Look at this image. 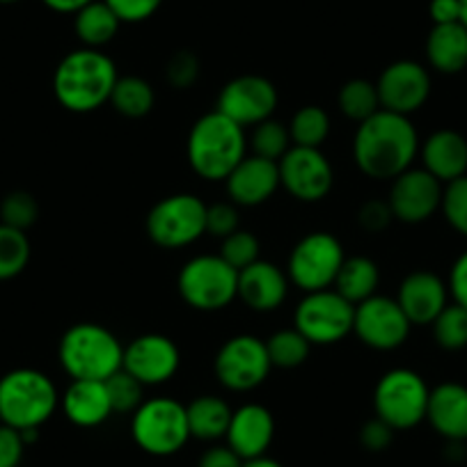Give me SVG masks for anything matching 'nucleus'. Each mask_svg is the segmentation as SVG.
Wrapping results in <instances>:
<instances>
[{
  "label": "nucleus",
  "mask_w": 467,
  "mask_h": 467,
  "mask_svg": "<svg viewBox=\"0 0 467 467\" xmlns=\"http://www.w3.org/2000/svg\"><path fill=\"white\" fill-rule=\"evenodd\" d=\"M420 154V136L410 117L380 108L358 124L353 136V161L358 170L376 182H392L412 168Z\"/></svg>",
  "instance_id": "nucleus-1"
},
{
  "label": "nucleus",
  "mask_w": 467,
  "mask_h": 467,
  "mask_svg": "<svg viewBox=\"0 0 467 467\" xmlns=\"http://www.w3.org/2000/svg\"><path fill=\"white\" fill-rule=\"evenodd\" d=\"M117 67L110 56L97 48H76L67 53L53 74V94L65 110L88 115L110 101Z\"/></svg>",
  "instance_id": "nucleus-2"
},
{
  "label": "nucleus",
  "mask_w": 467,
  "mask_h": 467,
  "mask_svg": "<svg viewBox=\"0 0 467 467\" xmlns=\"http://www.w3.org/2000/svg\"><path fill=\"white\" fill-rule=\"evenodd\" d=\"M245 156H248L245 129L218 110L202 115L188 133V165L204 182H224Z\"/></svg>",
  "instance_id": "nucleus-3"
},
{
  "label": "nucleus",
  "mask_w": 467,
  "mask_h": 467,
  "mask_svg": "<svg viewBox=\"0 0 467 467\" xmlns=\"http://www.w3.org/2000/svg\"><path fill=\"white\" fill-rule=\"evenodd\" d=\"M57 360L71 380H108L122 369L124 346L101 323L67 327L57 346Z\"/></svg>",
  "instance_id": "nucleus-4"
},
{
  "label": "nucleus",
  "mask_w": 467,
  "mask_h": 467,
  "mask_svg": "<svg viewBox=\"0 0 467 467\" xmlns=\"http://www.w3.org/2000/svg\"><path fill=\"white\" fill-rule=\"evenodd\" d=\"M60 408L56 383L37 369H12L0 379V424L33 431L47 424Z\"/></svg>",
  "instance_id": "nucleus-5"
},
{
  "label": "nucleus",
  "mask_w": 467,
  "mask_h": 467,
  "mask_svg": "<svg viewBox=\"0 0 467 467\" xmlns=\"http://www.w3.org/2000/svg\"><path fill=\"white\" fill-rule=\"evenodd\" d=\"M177 289L188 307L197 312H220L239 296V271L220 254H197L179 271Z\"/></svg>",
  "instance_id": "nucleus-6"
},
{
  "label": "nucleus",
  "mask_w": 467,
  "mask_h": 467,
  "mask_svg": "<svg viewBox=\"0 0 467 467\" xmlns=\"http://www.w3.org/2000/svg\"><path fill=\"white\" fill-rule=\"evenodd\" d=\"M131 438L150 456H172L191 440L188 412L172 397L145 399L131 417Z\"/></svg>",
  "instance_id": "nucleus-7"
},
{
  "label": "nucleus",
  "mask_w": 467,
  "mask_h": 467,
  "mask_svg": "<svg viewBox=\"0 0 467 467\" xmlns=\"http://www.w3.org/2000/svg\"><path fill=\"white\" fill-rule=\"evenodd\" d=\"M145 229L151 244L159 248H188L206 234V204L192 192L163 197L147 213Z\"/></svg>",
  "instance_id": "nucleus-8"
},
{
  "label": "nucleus",
  "mask_w": 467,
  "mask_h": 467,
  "mask_svg": "<svg viewBox=\"0 0 467 467\" xmlns=\"http://www.w3.org/2000/svg\"><path fill=\"white\" fill-rule=\"evenodd\" d=\"M431 388L417 371L392 369L374 388V415L394 431H410L426 421Z\"/></svg>",
  "instance_id": "nucleus-9"
},
{
  "label": "nucleus",
  "mask_w": 467,
  "mask_h": 467,
  "mask_svg": "<svg viewBox=\"0 0 467 467\" xmlns=\"http://www.w3.org/2000/svg\"><path fill=\"white\" fill-rule=\"evenodd\" d=\"M344 245L335 234L312 232L294 245L286 262V275L305 294L330 289L344 264Z\"/></svg>",
  "instance_id": "nucleus-10"
},
{
  "label": "nucleus",
  "mask_w": 467,
  "mask_h": 467,
  "mask_svg": "<svg viewBox=\"0 0 467 467\" xmlns=\"http://www.w3.org/2000/svg\"><path fill=\"white\" fill-rule=\"evenodd\" d=\"M266 341L254 335H234L215 353L213 374L224 389L236 394L262 388L271 374Z\"/></svg>",
  "instance_id": "nucleus-11"
},
{
  "label": "nucleus",
  "mask_w": 467,
  "mask_h": 467,
  "mask_svg": "<svg viewBox=\"0 0 467 467\" xmlns=\"http://www.w3.org/2000/svg\"><path fill=\"white\" fill-rule=\"evenodd\" d=\"M356 305H350L335 289L305 294L294 314V327L312 346H330L353 332Z\"/></svg>",
  "instance_id": "nucleus-12"
},
{
  "label": "nucleus",
  "mask_w": 467,
  "mask_h": 467,
  "mask_svg": "<svg viewBox=\"0 0 467 467\" xmlns=\"http://www.w3.org/2000/svg\"><path fill=\"white\" fill-rule=\"evenodd\" d=\"M410 327L412 323L408 321L397 298L376 294L365 303L356 305L353 335L371 350L388 353V350L401 348L410 335Z\"/></svg>",
  "instance_id": "nucleus-13"
},
{
  "label": "nucleus",
  "mask_w": 467,
  "mask_h": 467,
  "mask_svg": "<svg viewBox=\"0 0 467 467\" xmlns=\"http://www.w3.org/2000/svg\"><path fill=\"white\" fill-rule=\"evenodd\" d=\"M277 170H280V188L305 204L326 200L335 186V170L321 150L291 147L277 161Z\"/></svg>",
  "instance_id": "nucleus-14"
},
{
  "label": "nucleus",
  "mask_w": 467,
  "mask_h": 467,
  "mask_svg": "<svg viewBox=\"0 0 467 467\" xmlns=\"http://www.w3.org/2000/svg\"><path fill=\"white\" fill-rule=\"evenodd\" d=\"M277 101H280V94L273 80L257 74H244L224 83L218 94L215 110L244 129H250L257 127L264 119H271Z\"/></svg>",
  "instance_id": "nucleus-15"
},
{
  "label": "nucleus",
  "mask_w": 467,
  "mask_h": 467,
  "mask_svg": "<svg viewBox=\"0 0 467 467\" xmlns=\"http://www.w3.org/2000/svg\"><path fill=\"white\" fill-rule=\"evenodd\" d=\"M182 367L179 346L170 337L147 332L124 346L122 369L129 371L145 388H156L172 379Z\"/></svg>",
  "instance_id": "nucleus-16"
},
{
  "label": "nucleus",
  "mask_w": 467,
  "mask_h": 467,
  "mask_svg": "<svg viewBox=\"0 0 467 467\" xmlns=\"http://www.w3.org/2000/svg\"><path fill=\"white\" fill-rule=\"evenodd\" d=\"M444 183L424 168H408L392 179L388 204L392 215L406 224H420L442 206Z\"/></svg>",
  "instance_id": "nucleus-17"
},
{
  "label": "nucleus",
  "mask_w": 467,
  "mask_h": 467,
  "mask_svg": "<svg viewBox=\"0 0 467 467\" xmlns=\"http://www.w3.org/2000/svg\"><path fill=\"white\" fill-rule=\"evenodd\" d=\"M380 108L410 117L431 97V74L415 60H397L383 69L376 80Z\"/></svg>",
  "instance_id": "nucleus-18"
},
{
  "label": "nucleus",
  "mask_w": 467,
  "mask_h": 467,
  "mask_svg": "<svg viewBox=\"0 0 467 467\" xmlns=\"http://www.w3.org/2000/svg\"><path fill=\"white\" fill-rule=\"evenodd\" d=\"M275 438V417L262 403H244L232 412L224 444L244 461L266 456Z\"/></svg>",
  "instance_id": "nucleus-19"
},
{
  "label": "nucleus",
  "mask_w": 467,
  "mask_h": 467,
  "mask_svg": "<svg viewBox=\"0 0 467 467\" xmlns=\"http://www.w3.org/2000/svg\"><path fill=\"white\" fill-rule=\"evenodd\" d=\"M280 188V170L275 161L248 154L224 179V191L232 204L259 206L271 200Z\"/></svg>",
  "instance_id": "nucleus-20"
},
{
  "label": "nucleus",
  "mask_w": 467,
  "mask_h": 467,
  "mask_svg": "<svg viewBox=\"0 0 467 467\" xmlns=\"http://www.w3.org/2000/svg\"><path fill=\"white\" fill-rule=\"evenodd\" d=\"M397 303L412 326H431L449 305L447 282L431 271H412L399 286Z\"/></svg>",
  "instance_id": "nucleus-21"
},
{
  "label": "nucleus",
  "mask_w": 467,
  "mask_h": 467,
  "mask_svg": "<svg viewBox=\"0 0 467 467\" xmlns=\"http://www.w3.org/2000/svg\"><path fill=\"white\" fill-rule=\"evenodd\" d=\"M286 294H289V275L275 264L259 259L239 271V296L236 298L253 312H275L286 300Z\"/></svg>",
  "instance_id": "nucleus-22"
},
{
  "label": "nucleus",
  "mask_w": 467,
  "mask_h": 467,
  "mask_svg": "<svg viewBox=\"0 0 467 467\" xmlns=\"http://www.w3.org/2000/svg\"><path fill=\"white\" fill-rule=\"evenodd\" d=\"M426 421L447 442L467 440V388L461 383H440L431 389Z\"/></svg>",
  "instance_id": "nucleus-23"
},
{
  "label": "nucleus",
  "mask_w": 467,
  "mask_h": 467,
  "mask_svg": "<svg viewBox=\"0 0 467 467\" xmlns=\"http://www.w3.org/2000/svg\"><path fill=\"white\" fill-rule=\"evenodd\" d=\"M420 156L426 172L442 183H451L467 174V140L453 129L431 133L420 145Z\"/></svg>",
  "instance_id": "nucleus-24"
},
{
  "label": "nucleus",
  "mask_w": 467,
  "mask_h": 467,
  "mask_svg": "<svg viewBox=\"0 0 467 467\" xmlns=\"http://www.w3.org/2000/svg\"><path fill=\"white\" fill-rule=\"evenodd\" d=\"M60 408L78 429H97L112 415L110 397L101 380H71L60 397Z\"/></svg>",
  "instance_id": "nucleus-25"
},
{
  "label": "nucleus",
  "mask_w": 467,
  "mask_h": 467,
  "mask_svg": "<svg viewBox=\"0 0 467 467\" xmlns=\"http://www.w3.org/2000/svg\"><path fill=\"white\" fill-rule=\"evenodd\" d=\"M426 60L438 74H461L467 67V28L462 24L433 26L426 37Z\"/></svg>",
  "instance_id": "nucleus-26"
},
{
  "label": "nucleus",
  "mask_w": 467,
  "mask_h": 467,
  "mask_svg": "<svg viewBox=\"0 0 467 467\" xmlns=\"http://www.w3.org/2000/svg\"><path fill=\"white\" fill-rule=\"evenodd\" d=\"M191 438L202 442H215L227 435L232 421V406L215 394H202L186 406Z\"/></svg>",
  "instance_id": "nucleus-27"
},
{
  "label": "nucleus",
  "mask_w": 467,
  "mask_h": 467,
  "mask_svg": "<svg viewBox=\"0 0 467 467\" xmlns=\"http://www.w3.org/2000/svg\"><path fill=\"white\" fill-rule=\"evenodd\" d=\"M119 26H122V21L117 19L115 12L103 0H92L74 15L76 37L85 48L101 51L103 47H108L117 37Z\"/></svg>",
  "instance_id": "nucleus-28"
},
{
  "label": "nucleus",
  "mask_w": 467,
  "mask_h": 467,
  "mask_svg": "<svg viewBox=\"0 0 467 467\" xmlns=\"http://www.w3.org/2000/svg\"><path fill=\"white\" fill-rule=\"evenodd\" d=\"M380 285V271L369 257H346L335 277V291L350 305H360L376 296Z\"/></svg>",
  "instance_id": "nucleus-29"
},
{
  "label": "nucleus",
  "mask_w": 467,
  "mask_h": 467,
  "mask_svg": "<svg viewBox=\"0 0 467 467\" xmlns=\"http://www.w3.org/2000/svg\"><path fill=\"white\" fill-rule=\"evenodd\" d=\"M108 103L122 117L142 119L154 108L156 94L150 80L140 78V76H119Z\"/></svg>",
  "instance_id": "nucleus-30"
},
{
  "label": "nucleus",
  "mask_w": 467,
  "mask_h": 467,
  "mask_svg": "<svg viewBox=\"0 0 467 467\" xmlns=\"http://www.w3.org/2000/svg\"><path fill=\"white\" fill-rule=\"evenodd\" d=\"M337 106H339L341 115H346L350 122L362 124L369 119L371 115L380 110V99L376 83L365 78L346 80L337 92Z\"/></svg>",
  "instance_id": "nucleus-31"
},
{
  "label": "nucleus",
  "mask_w": 467,
  "mask_h": 467,
  "mask_svg": "<svg viewBox=\"0 0 467 467\" xmlns=\"http://www.w3.org/2000/svg\"><path fill=\"white\" fill-rule=\"evenodd\" d=\"M289 136L291 147L321 150L330 136V115L321 106H303L291 117Z\"/></svg>",
  "instance_id": "nucleus-32"
},
{
  "label": "nucleus",
  "mask_w": 467,
  "mask_h": 467,
  "mask_svg": "<svg viewBox=\"0 0 467 467\" xmlns=\"http://www.w3.org/2000/svg\"><path fill=\"white\" fill-rule=\"evenodd\" d=\"M266 350L273 369H298L307 362L312 344L296 327H285L268 337Z\"/></svg>",
  "instance_id": "nucleus-33"
},
{
  "label": "nucleus",
  "mask_w": 467,
  "mask_h": 467,
  "mask_svg": "<svg viewBox=\"0 0 467 467\" xmlns=\"http://www.w3.org/2000/svg\"><path fill=\"white\" fill-rule=\"evenodd\" d=\"M30 262V241L26 232L0 223V282L21 275Z\"/></svg>",
  "instance_id": "nucleus-34"
},
{
  "label": "nucleus",
  "mask_w": 467,
  "mask_h": 467,
  "mask_svg": "<svg viewBox=\"0 0 467 467\" xmlns=\"http://www.w3.org/2000/svg\"><path fill=\"white\" fill-rule=\"evenodd\" d=\"M250 154L259 156V159L280 161L286 151L291 150V136L289 127H285L277 119H264L257 127H253V136L248 138Z\"/></svg>",
  "instance_id": "nucleus-35"
},
{
  "label": "nucleus",
  "mask_w": 467,
  "mask_h": 467,
  "mask_svg": "<svg viewBox=\"0 0 467 467\" xmlns=\"http://www.w3.org/2000/svg\"><path fill=\"white\" fill-rule=\"evenodd\" d=\"M435 344L444 350L467 348V309L451 303L438 314L433 323Z\"/></svg>",
  "instance_id": "nucleus-36"
},
{
  "label": "nucleus",
  "mask_w": 467,
  "mask_h": 467,
  "mask_svg": "<svg viewBox=\"0 0 467 467\" xmlns=\"http://www.w3.org/2000/svg\"><path fill=\"white\" fill-rule=\"evenodd\" d=\"M103 383H106L108 397H110L112 412H131L133 415L142 406V401H145V385L133 379L129 371H115Z\"/></svg>",
  "instance_id": "nucleus-37"
},
{
  "label": "nucleus",
  "mask_w": 467,
  "mask_h": 467,
  "mask_svg": "<svg viewBox=\"0 0 467 467\" xmlns=\"http://www.w3.org/2000/svg\"><path fill=\"white\" fill-rule=\"evenodd\" d=\"M259 254H262V244L248 229H236L227 239H223V245H220V257L236 271L259 262Z\"/></svg>",
  "instance_id": "nucleus-38"
},
{
  "label": "nucleus",
  "mask_w": 467,
  "mask_h": 467,
  "mask_svg": "<svg viewBox=\"0 0 467 467\" xmlns=\"http://www.w3.org/2000/svg\"><path fill=\"white\" fill-rule=\"evenodd\" d=\"M37 200L26 191L10 192L5 200L0 202V223L10 224V227L15 229H21V232L33 227V224L37 223Z\"/></svg>",
  "instance_id": "nucleus-39"
},
{
  "label": "nucleus",
  "mask_w": 467,
  "mask_h": 467,
  "mask_svg": "<svg viewBox=\"0 0 467 467\" xmlns=\"http://www.w3.org/2000/svg\"><path fill=\"white\" fill-rule=\"evenodd\" d=\"M442 213L447 223L467 239V174L451 183H444Z\"/></svg>",
  "instance_id": "nucleus-40"
},
{
  "label": "nucleus",
  "mask_w": 467,
  "mask_h": 467,
  "mask_svg": "<svg viewBox=\"0 0 467 467\" xmlns=\"http://www.w3.org/2000/svg\"><path fill=\"white\" fill-rule=\"evenodd\" d=\"M165 78L174 89H188L200 78V57L192 51H177L165 65Z\"/></svg>",
  "instance_id": "nucleus-41"
},
{
  "label": "nucleus",
  "mask_w": 467,
  "mask_h": 467,
  "mask_svg": "<svg viewBox=\"0 0 467 467\" xmlns=\"http://www.w3.org/2000/svg\"><path fill=\"white\" fill-rule=\"evenodd\" d=\"M239 227V206L232 202H218V204H206V234L213 239H227Z\"/></svg>",
  "instance_id": "nucleus-42"
},
{
  "label": "nucleus",
  "mask_w": 467,
  "mask_h": 467,
  "mask_svg": "<svg viewBox=\"0 0 467 467\" xmlns=\"http://www.w3.org/2000/svg\"><path fill=\"white\" fill-rule=\"evenodd\" d=\"M122 24H142L161 10L163 0H103Z\"/></svg>",
  "instance_id": "nucleus-43"
},
{
  "label": "nucleus",
  "mask_w": 467,
  "mask_h": 467,
  "mask_svg": "<svg viewBox=\"0 0 467 467\" xmlns=\"http://www.w3.org/2000/svg\"><path fill=\"white\" fill-rule=\"evenodd\" d=\"M392 220L394 215H392V209H389L388 200L385 202L369 200L360 206V211H358V223H360V227L369 234L385 232Z\"/></svg>",
  "instance_id": "nucleus-44"
},
{
  "label": "nucleus",
  "mask_w": 467,
  "mask_h": 467,
  "mask_svg": "<svg viewBox=\"0 0 467 467\" xmlns=\"http://www.w3.org/2000/svg\"><path fill=\"white\" fill-rule=\"evenodd\" d=\"M26 442L16 429L0 424V467H19L24 461Z\"/></svg>",
  "instance_id": "nucleus-45"
},
{
  "label": "nucleus",
  "mask_w": 467,
  "mask_h": 467,
  "mask_svg": "<svg viewBox=\"0 0 467 467\" xmlns=\"http://www.w3.org/2000/svg\"><path fill=\"white\" fill-rule=\"evenodd\" d=\"M394 440V429L389 424H385L383 420L374 415V420L365 421V426L360 429V442L362 447L369 449V451H385V449L392 444Z\"/></svg>",
  "instance_id": "nucleus-46"
},
{
  "label": "nucleus",
  "mask_w": 467,
  "mask_h": 467,
  "mask_svg": "<svg viewBox=\"0 0 467 467\" xmlns=\"http://www.w3.org/2000/svg\"><path fill=\"white\" fill-rule=\"evenodd\" d=\"M447 289L449 296L453 298V303L467 309V253H462L461 257L453 262L451 271H449Z\"/></svg>",
  "instance_id": "nucleus-47"
},
{
  "label": "nucleus",
  "mask_w": 467,
  "mask_h": 467,
  "mask_svg": "<svg viewBox=\"0 0 467 467\" xmlns=\"http://www.w3.org/2000/svg\"><path fill=\"white\" fill-rule=\"evenodd\" d=\"M197 467H244V458L234 453L227 444H213L202 453Z\"/></svg>",
  "instance_id": "nucleus-48"
},
{
  "label": "nucleus",
  "mask_w": 467,
  "mask_h": 467,
  "mask_svg": "<svg viewBox=\"0 0 467 467\" xmlns=\"http://www.w3.org/2000/svg\"><path fill=\"white\" fill-rule=\"evenodd\" d=\"M429 16L433 26L461 24V0H431Z\"/></svg>",
  "instance_id": "nucleus-49"
},
{
  "label": "nucleus",
  "mask_w": 467,
  "mask_h": 467,
  "mask_svg": "<svg viewBox=\"0 0 467 467\" xmlns=\"http://www.w3.org/2000/svg\"><path fill=\"white\" fill-rule=\"evenodd\" d=\"M42 3L57 15H76L80 7H85L92 0H42Z\"/></svg>",
  "instance_id": "nucleus-50"
},
{
  "label": "nucleus",
  "mask_w": 467,
  "mask_h": 467,
  "mask_svg": "<svg viewBox=\"0 0 467 467\" xmlns=\"http://www.w3.org/2000/svg\"><path fill=\"white\" fill-rule=\"evenodd\" d=\"M244 467H282V462H277L275 458L259 456L253 458V461H244Z\"/></svg>",
  "instance_id": "nucleus-51"
},
{
  "label": "nucleus",
  "mask_w": 467,
  "mask_h": 467,
  "mask_svg": "<svg viewBox=\"0 0 467 467\" xmlns=\"http://www.w3.org/2000/svg\"><path fill=\"white\" fill-rule=\"evenodd\" d=\"M461 24L467 28V0H461Z\"/></svg>",
  "instance_id": "nucleus-52"
},
{
  "label": "nucleus",
  "mask_w": 467,
  "mask_h": 467,
  "mask_svg": "<svg viewBox=\"0 0 467 467\" xmlns=\"http://www.w3.org/2000/svg\"><path fill=\"white\" fill-rule=\"evenodd\" d=\"M0 3H5V5H10V3H19V0H0Z\"/></svg>",
  "instance_id": "nucleus-53"
}]
</instances>
